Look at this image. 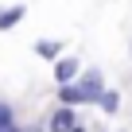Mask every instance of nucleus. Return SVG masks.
Listing matches in <instances>:
<instances>
[{"label": "nucleus", "instance_id": "nucleus-1", "mask_svg": "<svg viewBox=\"0 0 132 132\" xmlns=\"http://www.w3.org/2000/svg\"><path fill=\"white\" fill-rule=\"evenodd\" d=\"M78 74H82V62H78V54H66V58H58V62H54V82H58V86H66V82H78Z\"/></svg>", "mask_w": 132, "mask_h": 132}, {"label": "nucleus", "instance_id": "nucleus-2", "mask_svg": "<svg viewBox=\"0 0 132 132\" xmlns=\"http://www.w3.org/2000/svg\"><path fill=\"white\" fill-rule=\"evenodd\" d=\"M78 105H58L54 113H51V132H70L74 124H78V113H74Z\"/></svg>", "mask_w": 132, "mask_h": 132}, {"label": "nucleus", "instance_id": "nucleus-3", "mask_svg": "<svg viewBox=\"0 0 132 132\" xmlns=\"http://www.w3.org/2000/svg\"><path fill=\"white\" fill-rule=\"evenodd\" d=\"M78 86L89 93V101H93V105H97V97L105 93V78H101V70H82V74H78Z\"/></svg>", "mask_w": 132, "mask_h": 132}, {"label": "nucleus", "instance_id": "nucleus-4", "mask_svg": "<svg viewBox=\"0 0 132 132\" xmlns=\"http://www.w3.org/2000/svg\"><path fill=\"white\" fill-rule=\"evenodd\" d=\"M58 101H62V105H93V101H89V93H86L78 82H66V86H58Z\"/></svg>", "mask_w": 132, "mask_h": 132}, {"label": "nucleus", "instance_id": "nucleus-5", "mask_svg": "<svg viewBox=\"0 0 132 132\" xmlns=\"http://www.w3.org/2000/svg\"><path fill=\"white\" fill-rule=\"evenodd\" d=\"M23 16H27V8H23V4H8V8H0V31H12Z\"/></svg>", "mask_w": 132, "mask_h": 132}, {"label": "nucleus", "instance_id": "nucleus-6", "mask_svg": "<svg viewBox=\"0 0 132 132\" xmlns=\"http://www.w3.org/2000/svg\"><path fill=\"white\" fill-rule=\"evenodd\" d=\"M62 51H66L62 39H39V43H35V54H39V58H58Z\"/></svg>", "mask_w": 132, "mask_h": 132}, {"label": "nucleus", "instance_id": "nucleus-7", "mask_svg": "<svg viewBox=\"0 0 132 132\" xmlns=\"http://www.w3.org/2000/svg\"><path fill=\"white\" fill-rule=\"evenodd\" d=\"M97 105H101V113H109V117H113V113L120 109V93H117V89H105V93L97 97Z\"/></svg>", "mask_w": 132, "mask_h": 132}, {"label": "nucleus", "instance_id": "nucleus-8", "mask_svg": "<svg viewBox=\"0 0 132 132\" xmlns=\"http://www.w3.org/2000/svg\"><path fill=\"white\" fill-rule=\"evenodd\" d=\"M0 128H4V132H16V113H12V105H4V101H0Z\"/></svg>", "mask_w": 132, "mask_h": 132}, {"label": "nucleus", "instance_id": "nucleus-9", "mask_svg": "<svg viewBox=\"0 0 132 132\" xmlns=\"http://www.w3.org/2000/svg\"><path fill=\"white\" fill-rule=\"evenodd\" d=\"M70 132H86V128H82V124H74V128H70Z\"/></svg>", "mask_w": 132, "mask_h": 132}]
</instances>
